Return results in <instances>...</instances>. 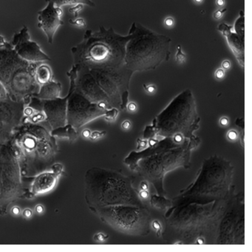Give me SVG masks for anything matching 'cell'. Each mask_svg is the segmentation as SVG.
Returning a JSON list of instances; mask_svg holds the SVG:
<instances>
[{
	"mask_svg": "<svg viewBox=\"0 0 252 252\" xmlns=\"http://www.w3.org/2000/svg\"><path fill=\"white\" fill-rule=\"evenodd\" d=\"M183 140V134L176 133L174 135V136H173V140H174L176 144L181 143Z\"/></svg>",
	"mask_w": 252,
	"mask_h": 252,
	"instance_id": "obj_34",
	"label": "cell"
},
{
	"mask_svg": "<svg viewBox=\"0 0 252 252\" xmlns=\"http://www.w3.org/2000/svg\"><path fill=\"white\" fill-rule=\"evenodd\" d=\"M20 165L12 142L0 149V211L24 195Z\"/></svg>",
	"mask_w": 252,
	"mask_h": 252,
	"instance_id": "obj_7",
	"label": "cell"
},
{
	"mask_svg": "<svg viewBox=\"0 0 252 252\" xmlns=\"http://www.w3.org/2000/svg\"><path fill=\"white\" fill-rule=\"evenodd\" d=\"M130 33L132 37L125 48L124 63L132 72L155 70L170 58L172 39L168 36L133 22Z\"/></svg>",
	"mask_w": 252,
	"mask_h": 252,
	"instance_id": "obj_4",
	"label": "cell"
},
{
	"mask_svg": "<svg viewBox=\"0 0 252 252\" xmlns=\"http://www.w3.org/2000/svg\"><path fill=\"white\" fill-rule=\"evenodd\" d=\"M70 23L71 24L78 27V28H84L85 26V21L82 18H76L74 20L70 19Z\"/></svg>",
	"mask_w": 252,
	"mask_h": 252,
	"instance_id": "obj_25",
	"label": "cell"
},
{
	"mask_svg": "<svg viewBox=\"0 0 252 252\" xmlns=\"http://www.w3.org/2000/svg\"><path fill=\"white\" fill-rule=\"evenodd\" d=\"M216 5L219 7L224 6L225 0H216Z\"/></svg>",
	"mask_w": 252,
	"mask_h": 252,
	"instance_id": "obj_49",
	"label": "cell"
},
{
	"mask_svg": "<svg viewBox=\"0 0 252 252\" xmlns=\"http://www.w3.org/2000/svg\"><path fill=\"white\" fill-rule=\"evenodd\" d=\"M44 210H45V208L41 204H38L35 206V211L37 214H42L44 212Z\"/></svg>",
	"mask_w": 252,
	"mask_h": 252,
	"instance_id": "obj_43",
	"label": "cell"
},
{
	"mask_svg": "<svg viewBox=\"0 0 252 252\" xmlns=\"http://www.w3.org/2000/svg\"><path fill=\"white\" fill-rule=\"evenodd\" d=\"M24 102L7 99L0 103V149L12 138L15 129L22 122Z\"/></svg>",
	"mask_w": 252,
	"mask_h": 252,
	"instance_id": "obj_10",
	"label": "cell"
},
{
	"mask_svg": "<svg viewBox=\"0 0 252 252\" xmlns=\"http://www.w3.org/2000/svg\"><path fill=\"white\" fill-rule=\"evenodd\" d=\"M195 1L197 3H201L202 2H203V0H195Z\"/></svg>",
	"mask_w": 252,
	"mask_h": 252,
	"instance_id": "obj_50",
	"label": "cell"
},
{
	"mask_svg": "<svg viewBox=\"0 0 252 252\" xmlns=\"http://www.w3.org/2000/svg\"><path fill=\"white\" fill-rule=\"evenodd\" d=\"M226 11H227L226 8H223V9H220V10H217V11H216L214 13V15H213V16H214V18L215 19H220L221 17L223 16L224 13L226 12Z\"/></svg>",
	"mask_w": 252,
	"mask_h": 252,
	"instance_id": "obj_30",
	"label": "cell"
},
{
	"mask_svg": "<svg viewBox=\"0 0 252 252\" xmlns=\"http://www.w3.org/2000/svg\"><path fill=\"white\" fill-rule=\"evenodd\" d=\"M46 2H52L58 7H62L64 5H87L89 7H95V4L92 0H45Z\"/></svg>",
	"mask_w": 252,
	"mask_h": 252,
	"instance_id": "obj_18",
	"label": "cell"
},
{
	"mask_svg": "<svg viewBox=\"0 0 252 252\" xmlns=\"http://www.w3.org/2000/svg\"><path fill=\"white\" fill-rule=\"evenodd\" d=\"M35 79L39 86L53 79V71L51 67L42 62L38 63L35 70Z\"/></svg>",
	"mask_w": 252,
	"mask_h": 252,
	"instance_id": "obj_17",
	"label": "cell"
},
{
	"mask_svg": "<svg viewBox=\"0 0 252 252\" xmlns=\"http://www.w3.org/2000/svg\"><path fill=\"white\" fill-rule=\"evenodd\" d=\"M101 89L109 98L111 106L124 109L127 104L129 86L133 72L125 65L120 67L88 68Z\"/></svg>",
	"mask_w": 252,
	"mask_h": 252,
	"instance_id": "obj_8",
	"label": "cell"
},
{
	"mask_svg": "<svg viewBox=\"0 0 252 252\" xmlns=\"http://www.w3.org/2000/svg\"><path fill=\"white\" fill-rule=\"evenodd\" d=\"M30 123H33V124H38V123L45 122V115L44 113L42 112V111H39V112L34 113L33 115L30 117Z\"/></svg>",
	"mask_w": 252,
	"mask_h": 252,
	"instance_id": "obj_21",
	"label": "cell"
},
{
	"mask_svg": "<svg viewBox=\"0 0 252 252\" xmlns=\"http://www.w3.org/2000/svg\"><path fill=\"white\" fill-rule=\"evenodd\" d=\"M10 43L17 55L29 62L39 63L51 60L37 42L30 38L28 28L25 25L22 27L19 32L14 33Z\"/></svg>",
	"mask_w": 252,
	"mask_h": 252,
	"instance_id": "obj_11",
	"label": "cell"
},
{
	"mask_svg": "<svg viewBox=\"0 0 252 252\" xmlns=\"http://www.w3.org/2000/svg\"><path fill=\"white\" fill-rule=\"evenodd\" d=\"M230 67H231V63H230L229 61L225 60L222 62V67L223 69H226H226L230 68Z\"/></svg>",
	"mask_w": 252,
	"mask_h": 252,
	"instance_id": "obj_46",
	"label": "cell"
},
{
	"mask_svg": "<svg viewBox=\"0 0 252 252\" xmlns=\"http://www.w3.org/2000/svg\"><path fill=\"white\" fill-rule=\"evenodd\" d=\"M152 227L153 228V229L156 232L157 237H161V232H162V226H161V223L159 222L158 220H154L152 222Z\"/></svg>",
	"mask_w": 252,
	"mask_h": 252,
	"instance_id": "obj_23",
	"label": "cell"
},
{
	"mask_svg": "<svg viewBox=\"0 0 252 252\" xmlns=\"http://www.w3.org/2000/svg\"><path fill=\"white\" fill-rule=\"evenodd\" d=\"M131 37L130 32L122 36L104 26L98 31L87 30L82 41L71 48L73 64L89 69L124 66L125 48Z\"/></svg>",
	"mask_w": 252,
	"mask_h": 252,
	"instance_id": "obj_2",
	"label": "cell"
},
{
	"mask_svg": "<svg viewBox=\"0 0 252 252\" xmlns=\"http://www.w3.org/2000/svg\"><path fill=\"white\" fill-rule=\"evenodd\" d=\"M11 211L13 215H14V216H18V215L21 214V209L20 207L18 206H14L12 207Z\"/></svg>",
	"mask_w": 252,
	"mask_h": 252,
	"instance_id": "obj_36",
	"label": "cell"
},
{
	"mask_svg": "<svg viewBox=\"0 0 252 252\" xmlns=\"http://www.w3.org/2000/svg\"><path fill=\"white\" fill-rule=\"evenodd\" d=\"M69 78L70 88L67 104V124L76 130L94 119L105 115L109 109L103 108L98 104L92 103L76 91L74 89L73 79L71 77Z\"/></svg>",
	"mask_w": 252,
	"mask_h": 252,
	"instance_id": "obj_9",
	"label": "cell"
},
{
	"mask_svg": "<svg viewBox=\"0 0 252 252\" xmlns=\"http://www.w3.org/2000/svg\"><path fill=\"white\" fill-rule=\"evenodd\" d=\"M176 61L179 64H183L186 59V55L184 54V53L182 51V47L180 45H178V51L176 53Z\"/></svg>",
	"mask_w": 252,
	"mask_h": 252,
	"instance_id": "obj_22",
	"label": "cell"
},
{
	"mask_svg": "<svg viewBox=\"0 0 252 252\" xmlns=\"http://www.w3.org/2000/svg\"><path fill=\"white\" fill-rule=\"evenodd\" d=\"M126 107H127V109L129 111H130V112H135L137 110V105L134 102H130L127 104Z\"/></svg>",
	"mask_w": 252,
	"mask_h": 252,
	"instance_id": "obj_37",
	"label": "cell"
},
{
	"mask_svg": "<svg viewBox=\"0 0 252 252\" xmlns=\"http://www.w3.org/2000/svg\"><path fill=\"white\" fill-rule=\"evenodd\" d=\"M38 64L19 57L12 45L0 48V82L9 99L25 104L26 100L37 93L39 85L36 82L35 70Z\"/></svg>",
	"mask_w": 252,
	"mask_h": 252,
	"instance_id": "obj_5",
	"label": "cell"
},
{
	"mask_svg": "<svg viewBox=\"0 0 252 252\" xmlns=\"http://www.w3.org/2000/svg\"><path fill=\"white\" fill-rule=\"evenodd\" d=\"M238 136H239V135H238L237 132L234 130H232L227 132V138L229 140H232V141L237 140Z\"/></svg>",
	"mask_w": 252,
	"mask_h": 252,
	"instance_id": "obj_27",
	"label": "cell"
},
{
	"mask_svg": "<svg viewBox=\"0 0 252 252\" xmlns=\"http://www.w3.org/2000/svg\"><path fill=\"white\" fill-rule=\"evenodd\" d=\"M93 212L115 230L140 235L149 232L150 217L147 209L136 206H113L101 207Z\"/></svg>",
	"mask_w": 252,
	"mask_h": 252,
	"instance_id": "obj_6",
	"label": "cell"
},
{
	"mask_svg": "<svg viewBox=\"0 0 252 252\" xmlns=\"http://www.w3.org/2000/svg\"><path fill=\"white\" fill-rule=\"evenodd\" d=\"M147 140H140L138 141V147H141V148H144L147 147Z\"/></svg>",
	"mask_w": 252,
	"mask_h": 252,
	"instance_id": "obj_47",
	"label": "cell"
},
{
	"mask_svg": "<svg viewBox=\"0 0 252 252\" xmlns=\"http://www.w3.org/2000/svg\"><path fill=\"white\" fill-rule=\"evenodd\" d=\"M61 91V84L60 82L52 79L47 83L40 85L38 91L33 96L41 100L55 99L60 97Z\"/></svg>",
	"mask_w": 252,
	"mask_h": 252,
	"instance_id": "obj_16",
	"label": "cell"
},
{
	"mask_svg": "<svg viewBox=\"0 0 252 252\" xmlns=\"http://www.w3.org/2000/svg\"><path fill=\"white\" fill-rule=\"evenodd\" d=\"M8 99L9 98L8 95H7L6 90H5L4 86L2 84L1 82H0V103L6 101V100Z\"/></svg>",
	"mask_w": 252,
	"mask_h": 252,
	"instance_id": "obj_26",
	"label": "cell"
},
{
	"mask_svg": "<svg viewBox=\"0 0 252 252\" xmlns=\"http://www.w3.org/2000/svg\"><path fill=\"white\" fill-rule=\"evenodd\" d=\"M151 203H152V205H153L154 206L156 207V208H159V209H161V206H163V208H166V206H169V201H167V200L165 199V198H162V197H157V196H153V197H152V200H151Z\"/></svg>",
	"mask_w": 252,
	"mask_h": 252,
	"instance_id": "obj_20",
	"label": "cell"
},
{
	"mask_svg": "<svg viewBox=\"0 0 252 252\" xmlns=\"http://www.w3.org/2000/svg\"><path fill=\"white\" fill-rule=\"evenodd\" d=\"M62 171V165L54 163L50 169L40 172L37 175L33 177V180L30 184L28 192L30 195L29 198L52 191L56 186L58 180Z\"/></svg>",
	"mask_w": 252,
	"mask_h": 252,
	"instance_id": "obj_14",
	"label": "cell"
},
{
	"mask_svg": "<svg viewBox=\"0 0 252 252\" xmlns=\"http://www.w3.org/2000/svg\"><path fill=\"white\" fill-rule=\"evenodd\" d=\"M122 127L123 129H124V130H130V129L131 128V122H130V121H128V120L124 121V122L122 123Z\"/></svg>",
	"mask_w": 252,
	"mask_h": 252,
	"instance_id": "obj_42",
	"label": "cell"
},
{
	"mask_svg": "<svg viewBox=\"0 0 252 252\" xmlns=\"http://www.w3.org/2000/svg\"><path fill=\"white\" fill-rule=\"evenodd\" d=\"M106 134V132L104 131H103V132H98V131H96V132H91V135H90V137L92 139H99L100 138H102L104 135Z\"/></svg>",
	"mask_w": 252,
	"mask_h": 252,
	"instance_id": "obj_29",
	"label": "cell"
},
{
	"mask_svg": "<svg viewBox=\"0 0 252 252\" xmlns=\"http://www.w3.org/2000/svg\"><path fill=\"white\" fill-rule=\"evenodd\" d=\"M67 98L68 95L65 98L59 97L55 99L41 100L34 97L38 106L41 107L40 111L45 115V122H47L51 131L67 125Z\"/></svg>",
	"mask_w": 252,
	"mask_h": 252,
	"instance_id": "obj_12",
	"label": "cell"
},
{
	"mask_svg": "<svg viewBox=\"0 0 252 252\" xmlns=\"http://www.w3.org/2000/svg\"><path fill=\"white\" fill-rule=\"evenodd\" d=\"M144 87L145 89L146 92H147L149 94H153L156 91V86L154 85V84H148V85L144 84Z\"/></svg>",
	"mask_w": 252,
	"mask_h": 252,
	"instance_id": "obj_31",
	"label": "cell"
},
{
	"mask_svg": "<svg viewBox=\"0 0 252 252\" xmlns=\"http://www.w3.org/2000/svg\"><path fill=\"white\" fill-rule=\"evenodd\" d=\"M63 11L52 2H47V6L38 12L37 26L47 37V42L53 44L55 34L59 27L63 24L61 19Z\"/></svg>",
	"mask_w": 252,
	"mask_h": 252,
	"instance_id": "obj_13",
	"label": "cell"
},
{
	"mask_svg": "<svg viewBox=\"0 0 252 252\" xmlns=\"http://www.w3.org/2000/svg\"><path fill=\"white\" fill-rule=\"evenodd\" d=\"M240 16L236 20L233 27L234 30L238 35L245 38V18H244L243 11H240Z\"/></svg>",
	"mask_w": 252,
	"mask_h": 252,
	"instance_id": "obj_19",
	"label": "cell"
},
{
	"mask_svg": "<svg viewBox=\"0 0 252 252\" xmlns=\"http://www.w3.org/2000/svg\"><path fill=\"white\" fill-rule=\"evenodd\" d=\"M196 244H198V245H203V244L205 243V240L203 239V237H199L197 238V241H196Z\"/></svg>",
	"mask_w": 252,
	"mask_h": 252,
	"instance_id": "obj_48",
	"label": "cell"
},
{
	"mask_svg": "<svg viewBox=\"0 0 252 252\" xmlns=\"http://www.w3.org/2000/svg\"><path fill=\"white\" fill-rule=\"evenodd\" d=\"M139 196L142 199H147L149 197V192L148 190H141L139 192Z\"/></svg>",
	"mask_w": 252,
	"mask_h": 252,
	"instance_id": "obj_41",
	"label": "cell"
},
{
	"mask_svg": "<svg viewBox=\"0 0 252 252\" xmlns=\"http://www.w3.org/2000/svg\"><path fill=\"white\" fill-rule=\"evenodd\" d=\"M108 238V235L104 233H98L94 236V240L97 242H104Z\"/></svg>",
	"mask_w": 252,
	"mask_h": 252,
	"instance_id": "obj_28",
	"label": "cell"
},
{
	"mask_svg": "<svg viewBox=\"0 0 252 252\" xmlns=\"http://www.w3.org/2000/svg\"><path fill=\"white\" fill-rule=\"evenodd\" d=\"M90 135H91V132H90V130H88V129H85V130H83V132H82V135H83V137L85 138H90Z\"/></svg>",
	"mask_w": 252,
	"mask_h": 252,
	"instance_id": "obj_45",
	"label": "cell"
},
{
	"mask_svg": "<svg viewBox=\"0 0 252 252\" xmlns=\"http://www.w3.org/2000/svg\"><path fill=\"white\" fill-rule=\"evenodd\" d=\"M83 8V5H76V7H74L73 8H72L70 11H72L73 13L74 14L75 16H77V13H78L79 11Z\"/></svg>",
	"mask_w": 252,
	"mask_h": 252,
	"instance_id": "obj_40",
	"label": "cell"
},
{
	"mask_svg": "<svg viewBox=\"0 0 252 252\" xmlns=\"http://www.w3.org/2000/svg\"><path fill=\"white\" fill-rule=\"evenodd\" d=\"M219 123H220V125L221 126H226L228 124V123H229V119L226 116H223L220 119Z\"/></svg>",
	"mask_w": 252,
	"mask_h": 252,
	"instance_id": "obj_39",
	"label": "cell"
},
{
	"mask_svg": "<svg viewBox=\"0 0 252 252\" xmlns=\"http://www.w3.org/2000/svg\"><path fill=\"white\" fill-rule=\"evenodd\" d=\"M164 23L167 27L171 28V27H172L173 25H174L175 20L172 17H167V18L164 20Z\"/></svg>",
	"mask_w": 252,
	"mask_h": 252,
	"instance_id": "obj_38",
	"label": "cell"
},
{
	"mask_svg": "<svg viewBox=\"0 0 252 252\" xmlns=\"http://www.w3.org/2000/svg\"><path fill=\"white\" fill-rule=\"evenodd\" d=\"M22 215L24 218H30L33 216V211L30 209H25L22 211Z\"/></svg>",
	"mask_w": 252,
	"mask_h": 252,
	"instance_id": "obj_35",
	"label": "cell"
},
{
	"mask_svg": "<svg viewBox=\"0 0 252 252\" xmlns=\"http://www.w3.org/2000/svg\"><path fill=\"white\" fill-rule=\"evenodd\" d=\"M84 197L92 211L113 206H143L130 178L99 167H93L85 173Z\"/></svg>",
	"mask_w": 252,
	"mask_h": 252,
	"instance_id": "obj_3",
	"label": "cell"
},
{
	"mask_svg": "<svg viewBox=\"0 0 252 252\" xmlns=\"http://www.w3.org/2000/svg\"><path fill=\"white\" fill-rule=\"evenodd\" d=\"M22 176L33 178L55 163L58 144L51 130L39 124L19 125L11 138Z\"/></svg>",
	"mask_w": 252,
	"mask_h": 252,
	"instance_id": "obj_1",
	"label": "cell"
},
{
	"mask_svg": "<svg viewBox=\"0 0 252 252\" xmlns=\"http://www.w3.org/2000/svg\"><path fill=\"white\" fill-rule=\"evenodd\" d=\"M11 46L10 42H7L2 36L0 35V48H6Z\"/></svg>",
	"mask_w": 252,
	"mask_h": 252,
	"instance_id": "obj_33",
	"label": "cell"
},
{
	"mask_svg": "<svg viewBox=\"0 0 252 252\" xmlns=\"http://www.w3.org/2000/svg\"><path fill=\"white\" fill-rule=\"evenodd\" d=\"M217 29L226 37L228 45L234 56L237 59L240 66L244 67L245 64V38L236 33L233 27L228 25L225 23H221Z\"/></svg>",
	"mask_w": 252,
	"mask_h": 252,
	"instance_id": "obj_15",
	"label": "cell"
},
{
	"mask_svg": "<svg viewBox=\"0 0 252 252\" xmlns=\"http://www.w3.org/2000/svg\"><path fill=\"white\" fill-rule=\"evenodd\" d=\"M214 76L217 79H222L225 77V70L224 69H218L215 71Z\"/></svg>",
	"mask_w": 252,
	"mask_h": 252,
	"instance_id": "obj_32",
	"label": "cell"
},
{
	"mask_svg": "<svg viewBox=\"0 0 252 252\" xmlns=\"http://www.w3.org/2000/svg\"><path fill=\"white\" fill-rule=\"evenodd\" d=\"M140 188L141 190H148L149 189V185L147 181H142L140 184Z\"/></svg>",
	"mask_w": 252,
	"mask_h": 252,
	"instance_id": "obj_44",
	"label": "cell"
},
{
	"mask_svg": "<svg viewBox=\"0 0 252 252\" xmlns=\"http://www.w3.org/2000/svg\"><path fill=\"white\" fill-rule=\"evenodd\" d=\"M36 109L31 106H28V107H24L23 108V117H28L30 118L35 113Z\"/></svg>",
	"mask_w": 252,
	"mask_h": 252,
	"instance_id": "obj_24",
	"label": "cell"
}]
</instances>
